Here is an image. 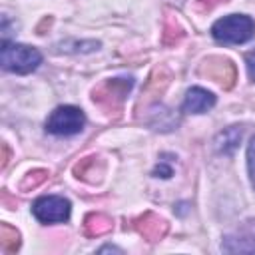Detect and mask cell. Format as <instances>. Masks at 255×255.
Returning a JSON list of instances; mask_svg holds the SVG:
<instances>
[{"instance_id":"obj_12","label":"cell","mask_w":255,"mask_h":255,"mask_svg":"<svg viewBox=\"0 0 255 255\" xmlns=\"http://www.w3.org/2000/svg\"><path fill=\"white\" fill-rule=\"evenodd\" d=\"M114 221L104 213H90L84 219V235L86 237H100L108 231H112Z\"/></svg>"},{"instance_id":"obj_8","label":"cell","mask_w":255,"mask_h":255,"mask_svg":"<svg viewBox=\"0 0 255 255\" xmlns=\"http://www.w3.org/2000/svg\"><path fill=\"white\" fill-rule=\"evenodd\" d=\"M169 82H171V72H169L167 68H163V66H157V68L151 72V76H149V80L145 82V86H143L139 106H141V104L147 106V104L157 102V100L163 96V92L167 90Z\"/></svg>"},{"instance_id":"obj_11","label":"cell","mask_w":255,"mask_h":255,"mask_svg":"<svg viewBox=\"0 0 255 255\" xmlns=\"http://www.w3.org/2000/svg\"><path fill=\"white\" fill-rule=\"evenodd\" d=\"M223 251L227 253H237V251H255V231H239L235 235H227L221 245Z\"/></svg>"},{"instance_id":"obj_4","label":"cell","mask_w":255,"mask_h":255,"mask_svg":"<svg viewBox=\"0 0 255 255\" xmlns=\"http://www.w3.org/2000/svg\"><path fill=\"white\" fill-rule=\"evenodd\" d=\"M86 124L84 112L76 106H60L46 120V129L54 135H74L80 133Z\"/></svg>"},{"instance_id":"obj_5","label":"cell","mask_w":255,"mask_h":255,"mask_svg":"<svg viewBox=\"0 0 255 255\" xmlns=\"http://www.w3.org/2000/svg\"><path fill=\"white\" fill-rule=\"evenodd\" d=\"M199 76L215 82L217 86H221L223 90L233 88L235 80H237V70L235 64L229 58L223 56H209L199 64Z\"/></svg>"},{"instance_id":"obj_2","label":"cell","mask_w":255,"mask_h":255,"mask_svg":"<svg viewBox=\"0 0 255 255\" xmlns=\"http://www.w3.org/2000/svg\"><path fill=\"white\" fill-rule=\"evenodd\" d=\"M211 34L221 44H243L255 34V24L245 14H231L211 26Z\"/></svg>"},{"instance_id":"obj_13","label":"cell","mask_w":255,"mask_h":255,"mask_svg":"<svg viewBox=\"0 0 255 255\" xmlns=\"http://www.w3.org/2000/svg\"><path fill=\"white\" fill-rule=\"evenodd\" d=\"M185 36V30L183 26L177 22V18L173 14H165V20H163V34H161V40L165 46H175L183 40Z\"/></svg>"},{"instance_id":"obj_3","label":"cell","mask_w":255,"mask_h":255,"mask_svg":"<svg viewBox=\"0 0 255 255\" xmlns=\"http://www.w3.org/2000/svg\"><path fill=\"white\" fill-rule=\"evenodd\" d=\"M2 68L14 74H28L36 70L42 62V54L36 48L24 46V44H6L2 46Z\"/></svg>"},{"instance_id":"obj_17","label":"cell","mask_w":255,"mask_h":255,"mask_svg":"<svg viewBox=\"0 0 255 255\" xmlns=\"http://www.w3.org/2000/svg\"><path fill=\"white\" fill-rule=\"evenodd\" d=\"M247 169H249L251 185L255 187V137L249 141V147H247Z\"/></svg>"},{"instance_id":"obj_9","label":"cell","mask_w":255,"mask_h":255,"mask_svg":"<svg viewBox=\"0 0 255 255\" xmlns=\"http://www.w3.org/2000/svg\"><path fill=\"white\" fill-rule=\"evenodd\" d=\"M104 159L100 155H86L74 165V175L86 183H98L104 175Z\"/></svg>"},{"instance_id":"obj_6","label":"cell","mask_w":255,"mask_h":255,"mask_svg":"<svg viewBox=\"0 0 255 255\" xmlns=\"http://www.w3.org/2000/svg\"><path fill=\"white\" fill-rule=\"evenodd\" d=\"M32 213L42 223L66 221L70 217V201L64 197H58V195H46V197H40L34 201Z\"/></svg>"},{"instance_id":"obj_19","label":"cell","mask_w":255,"mask_h":255,"mask_svg":"<svg viewBox=\"0 0 255 255\" xmlns=\"http://www.w3.org/2000/svg\"><path fill=\"white\" fill-rule=\"evenodd\" d=\"M245 64H247V74H249L251 82H255V50L247 52V56H245Z\"/></svg>"},{"instance_id":"obj_20","label":"cell","mask_w":255,"mask_h":255,"mask_svg":"<svg viewBox=\"0 0 255 255\" xmlns=\"http://www.w3.org/2000/svg\"><path fill=\"white\" fill-rule=\"evenodd\" d=\"M0 147H2V163H0V167L4 169V167L8 165V159H10V151H8V145H6V143H2Z\"/></svg>"},{"instance_id":"obj_7","label":"cell","mask_w":255,"mask_h":255,"mask_svg":"<svg viewBox=\"0 0 255 255\" xmlns=\"http://www.w3.org/2000/svg\"><path fill=\"white\" fill-rule=\"evenodd\" d=\"M133 229H135L143 239L155 243V241H159V239H163V237L167 235L169 225H167V221H165L163 217H159L157 213L147 211V213L139 215L137 219H133Z\"/></svg>"},{"instance_id":"obj_15","label":"cell","mask_w":255,"mask_h":255,"mask_svg":"<svg viewBox=\"0 0 255 255\" xmlns=\"http://www.w3.org/2000/svg\"><path fill=\"white\" fill-rule=\"evenodd\" d=\"M239 139H241V129L237 126H229L225 131L219 133V137H217V149L223 151V153H229L239 143Z\"/></svg>"},{"instance_id":"obj_18","label":"cell","mask_w":255,"mask_h":255,"mask_svg":"<svg viewBox=\"0 0 255 255\" xmlns=\"http://www.w3.org/2000/svg\"><path fill=\"white\" fill-rule=\"evenodd\" d=\"M229 0H195V10L199 14H205V12H211L213 8H217L219 4H225Z\"/></svg>"},{"instance_id":"obj_10","label":"cell","mask_w":255,"mask_h":255,"mask_svg":"<svg viewBox=\"0 0 255 255\" xmlns=\"http://www.w3.org/2000/svg\"><path fill=\"white\" fill-rule=\"evenodd\" d=\"M213 104H215V96L211 92H207L203 88H191L185 94L183 110L189 114H203L209 108H213Z\"/></svg>"},{"instance_id":"obj_14","label":"cell","mask_w":255,"mask_h":255,"mask_svg":"<svg viewBox=\"0 0 255 255\" xmlns=\"http://www.w3.org/2000/svg\"><path fill=\"white\" fill-rule=\"evenodd\" d=\"M0 247H2V251L6 255L16 253L18 247H20V233L14 227H10L8 223L0 225Z\"/></svg>"},{"instance_id":"obj_1","label":"cell","mask_w":255,"mask_h":255,"mask_svg":"<svg viewBox=\"0 0 255 255\" xmlns=\"http://www.w3.org/2000/svg\"><path fill=\"white\" fill-rule=\"evenodd\" d=\"M131 88H133L131 78H124V76L122 78H108L92 90V100L106 116H118L122 106H124V100Z\"/></svg>"},{"instance_id":"obj_16","label":"cell","mask_w":255,"mask_h":255,"mask_svg":"<svg viewBox=\"0 0 255 255\" xmlns=\"http://www.w3.org/2000/svg\"><path fill=\"white\" fill-rule=\"evenodd\" d=\"M48 171L46 169H32L24 175V179L20 181V189L22 191H30V189H36L40 183H44L48 179Z\"/></svg>"}]
</instances>
